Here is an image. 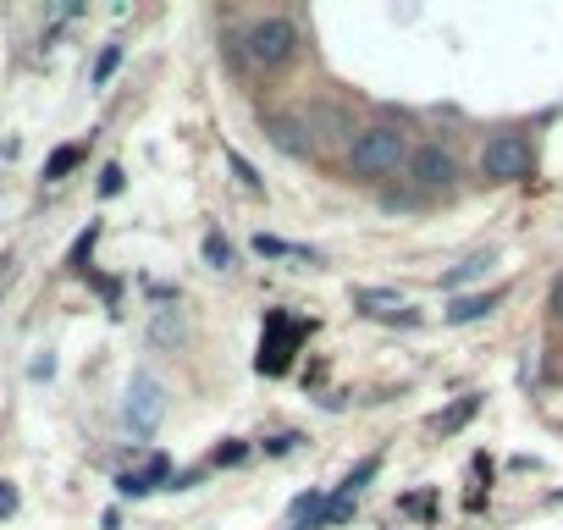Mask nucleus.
<instances>
[{
	"label": "nucleus",
	"mask_w": 563,
	"mask_h": 530,
	"mask_svg": "<svg viewBox=\"0 0 563 530\" xmlns=\"http://www.w3.org/2000/svg\"><path fill=\"white\" fill-rule=\"evenodd\" d=\"M409 133L398 128V122H371V128H360L354 133V144H349V172L354 177H365V183H376V177H398L404 166H409Z\"/></svg>",
	"instance_id": "obj_1"
},
{
	"label": "nucleus",
	"mask_w": 563,
	"mask_h": 530,
	"mask_svg": "<svg viewBox=\"0 0 563 530\" xmlns=\"http://www.w3.org/2000/svg\"><path fill=\"white\" fill-rule=\"evenodd\" d=\"M299 23L294 18H254L243 34H238V56L249 62V67H260V73H288L294 62H299Z\"/></svg>",
	"instance_id": "obj_2"
},
{
	"label": "nucleus",
	"mask_w": 563,
	"mask_h": 530,
	"mask_svg": "<svg viewBox=\"0 0 563 530\" xmlns=\"http://www.w3.org/2000/svg\"><path fill=\"white\" fill-rule=\"evenodd\" d=\"M310 332H316V321H305V316H294V310H265L254 371H260V376H288V365H294V354L305 349Z\"/></svg>",
	"instance_id": "obj_3"
},
{
	"label": "nucleus",
	"mask_w": 563,
	"mask_h": 530,
	"mask_svg": "<svg viewBox=\"0 0 563 530\" xmlns=\"http://www.w3.org/2000/svg\"><path fill=\"white\" fill-rule=\"evenodd\" d=\"M536 172V144L530 133H492L481 144V177L486 183H525Z\"/></svg>",
	"instance_id": "obj_4"
},
{
	"label": "nucleus",
	"mask_w": 563,
	"mask_h": 530,
	"mask_svg": "<svg viewBox=\"0 0 563 530\" xmlns=\"http://www.w3.org/2000/svg\"><path fill=\"white\" fill-rule=\"evenodd\" d=\"M166 409H172L166 382H161L155 371H133V382H128V404H122L128 426H133L139 437H155V431H161V420H166Z\"/></svg>",
	"instance_id": "obj_5"
},
{
	"label": "nucleus",
	"mask_w": 563,
	"mask_h": 530,
	"mask_svg": "<svg viewBox=\"0 0 563 530\" xmlns=\"http://www.w3.org/2000/svg\"><path fill=\"white\" fill-rule=\"evenodd\" d=\"M404 177L420 188V194H448L453 183H459V161H453V150L448 144H415L409 150V166H404Z\"/></svg>",
	"instance_id": "obj_6"
},
{
	"label": "nucleus",
	"mask_w": 563,
	"mask_h": 530,
	"mask_svg": "<svg viewBox=\"0 0 563 530\" xmlns=\"http://www.w3.org/2000/svg\"><path fill=\"white\" fill-rule=\"evenodd\" d=\"M260 133H265L282 155H294V161L316 155V139H310V128H305L299 111H260Z\"/></svg>",
	"instance_id": "obj_7"
},
{
	"label": "nucleus",
	"mask_w": 563,
	"mask_h": 530,
	"mask_svg": "<svg viewBox=\"0 0 563 530\" xmlns=\"http://www.w3.org/2000/svg\"><path fill=\"white\" fill-rule=\"evenodd\" d=\"M299 117H305V128H310V139H316V150H321V144H343V139L354 144V133H360V128H354V117H349L343 106H327V100H316V106H305Z\"/></svg>",
	"instance_id": "obj_8"
},
{
	"label": "nucleus",
	"mask_w": 563,
	"mask_h": 530,
	"mask_svg": "<svg viewBox=\"0 0 563 530\" xmlns=\"http://www.w3.org/2000/svg\"><path fill=\"white\" fill-rule=\"evenodd\" d=\"M155 486H172V459H166V453H150L139 470H122V475H117V492H122V497H150Z\"/></svg>",
	"instance_id": "obj_9"
},
{
	"label": "nucleus",
	"mask_w": 563,
	"mask_h": 530,
	"mask_svg": "<svg viewBox=\"0 0 563 530\" xmlns=\"http://www.w3.org/2000/svg\"><path fill=\"white\" fill-rule=\"evenodd\" d=\"M497 305H503V288H492V294H453L448 310H442V321L448 327H470V321H486Z\"/></svg>",
	"instance_id": "obj_10"
},
{
	"label": "nucleus",
	"mask_w": 563,
	"mask_h": 530,
	"mask_svg": "<svg viewBox=\"0 0 563 530\" xmlns=\"http://www.w3.org/2000/svg\"><path fill=\"white\" fill-rule=\"evenodd\" d=\"M354 305H360L365 316H382V321H415V310H409L404 294H393V288H354Z\"/></svg>",
	"instance_id": "obj_11"
},
{
	"label": "nucleus",
	"mask_w": 563,
	"mask_h": 530,
	"mask_svg": "<svg viewBox=\"0 0 563 530\" xmlns=\"http://www.w3.org/2000/svg\"><path fill=\"white\" fill-rule=\"evenodd\" d=\"M84 161H89V144H84V139H78V144H62V150H51V161H45V183H62V177H73Z\"/></svg>",
	"instance_id": "obj_12"
},
{
	"label": "nucleus",
	"mask_w": 563,
	"mask_h": 530,
	"mask_svg": "<svg viewBox=\"0 0 563 530\" xmlns=\"http://www.w3.org/2000/svg\"><path fill=\"white\" fill-rule=\"evenodd\" d=\"M475 409H481V393H464V398H459L453 409H442V415L431 420V431H442V437H453V431H459L464 420H475Z\"/></svg>",
	"instance_id": "obj_13"
},
{
	"label": "nucleus",
	"mask_w": 563,
	"mask_h": 530,
	"mask_svg": "<svg viewBox=\"0 0 563 530\" xmlns=\"http://www.w3.org/2000/svg\"><path fill=\"white\" fill-rule=\"evenodd\" d=\"M95 243H100V221H89V227L78 232V243L67 249V272H89V265H84V260L95 254Z\"/></svg>",
	"instance_id": "obj_14"
},
{
	"label": "nucleus",
	"mask_w": 563,
	"mask_h": 530,
	"mask_svg": "<svg viewBox=\"0 0 563 530\" xmlns=\"http://www.w3.org/2000/svg\"><path fill=\"white\" fill-rule=\"evenodd\" d=\"M199 254H205V265H210V272H232V243H227L221 232H205Z\"/></svg>",
	"instance_id": "obj_15"
},
{
	"label": "nucleus",
	"mask_w": 563,
	"mask_h": 530,
	"mask_svg": "<svg viewBox=\"0 0 563 530\" xmlns=\"http://www.w3.org/2000/svg\"><path fill=\"white\" fill-rule=\"evenodd\" d=\"M486 265H492V254H470L464 265H453V272L442 277V288H448V294H459V288H464L470 277H481V272H486Z\"/></svg>",
	"instance_id": "obj_16"
},
{
	"label": "nucleus",
	"mask_w": 563,
	"mask_h": 530,
	"mask_svg": "<svg viewBox=\"0 0 563 530\" xmlns=\"http://www.w3.org/2000/svg\"><path fill=\"white\" fill-rule=\"evenodd\" d=\"M376 470H382V459H376V453H371V459H360V464H354V470L343 475V486H338V492H349V497H360V492H365V486L376 481Z\"/></svg>",
	"instance_id": "obj_17"
},
{
	"label": "nucleus",
	"mask_w": 563,
	"mask_h": 530,
	"mask_svg": "<svg viewBox=\"0 0 563 530\" xmlns=\"http://www.w3.org/2000/svg\"><path fill=\"white\" fill-rule=\"evenodd\" d=\"M227 166L238 172V183H243L249 194H265V177H260V172H254V166H249V161H243L238 150H227Z\"/></svg>",
	"instance_id": "obj_18"
},
{
	"label": "nucleus",
	"mask_w": 563,
	"mask_h": 530,
	"mask_svg": "<svg viewBox=\"0 0 563 530\" xmlns=\"http://www.w3.org/2000/svg\"><path fill=\"white\" fill-rule=\"evenodd\" d=\"M117 62H122V45H106V51H100V62H95V89H100V84H111Z\"/></svg>",
	"instance_id": "obj_19"
},
{
	"label": "nucleus",
	"mask_w": 563,
	"mask_h": 530,
	"mask_svg": "<svg viewBox=\"0 0 563 530\" xmlns=\"http://www.w3.org/2000/svg\"><path fill=\"white\" fill-rule=\"evenodd\" d=\"M243 459H249V448H243V442H227V448H216V453H210V464H216V470H232V464H243Z\"/></svg>",
	"instance_id": "obj_20"
},
{
	"label": "nucleus",
	"mask_w": 563,
	"mask_h": 530,
	"mask_svg": "<svg viewBox=\"0 0 563 530\" xmlns=\"http://www.w3.org/2000/svg\"><path fill=\"white\" fill-rule=\"evenodd\" d=\"M299 442H305V437H299V431H282V437H265V442H260V448H265V453H271V459H282V453H294V448H299Z\"/></svg>",
	"instance_id": "obj_21"
},
{
	"label": "nucleus",
	"mask_w": 563,
	"mask_h": 530,
	"mask_svg": "<svg viewBox=\"0 0 563 530\" xmlns=\"http://www.w3.org/2000/svg\"><path fill=\"white\" fill-rule=\"evenodd\" d=\"M100 194L111 199V194H122V166L111 161V166H100Z\"/></svg>",
	"instance_id": "obj_22"
},
{
	"label": "nucleus",
	"mask_w": 563,
	"mask_h": 530,
	"mask_svg": "<svg viewBox=\"0 0 563 530\" xmlns=\"http://www.w3.org/2000/svg\"><path fill=\"white\" fill-rule=\"evenodd\" d=\"M12 514H18V486L0 481V519H12Z\"/></svg>",
	"instance_id": "obj_23"
},
{
	"label": "nucleus",
	"mask_w": 563,
	"mask_h": 530,
	"mask_svg": "<svg viewBox=\"0 0 563 530\" xmlns=\"http://www.w3.org/2000/svg\"><path fill=\"white\" fill-rule=\"evenodd\" d=\"M155 338H161V343H172V338H183V321H172V316H161V321H155Z\"/></svg>",
	"instance_id": "obj_24"
},
{
	"label": "nucleus",
	"mask_w": 563,
	"mask_h": 530,
	"mask_svg": "<svg viewBox=\"0 0 563 530\" xmlns=\"http://www.w3.org/2000/svg\"><path fill=\"white\" fill-rule=\"evenodd\" d=\"M547 310H552V321L563 327V277L552 283V294H547Z\"/></svg>",
	"instance_id": "obj_25"
}]
</instances>
